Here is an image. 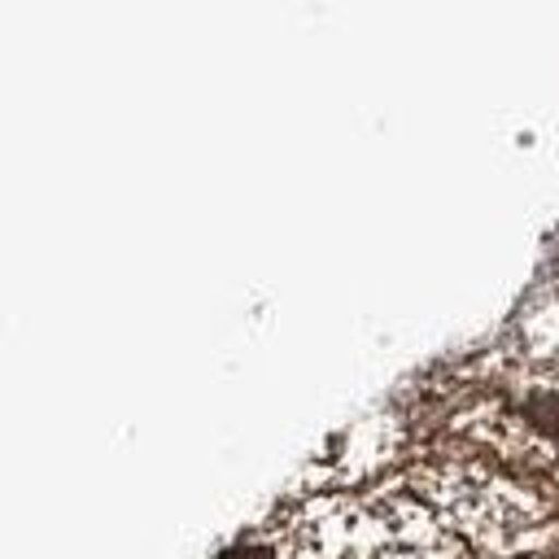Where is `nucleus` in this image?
I'll list each match as a JSON object with an SVG mask.
<instances>
[{"label": "nucleus", "mask_w": 559, "mask_h": 559, "mask_svg": "<svg viewBox=\"0 0 559 559\" xmlns=\"http://www.w3.org/2000/svg\"><path fill=\"white\" fill-rule=\"evenodd\" d=\"M411 450L419 463L406 472V489L424 498L472 550L493 559L537 555L559 524V493L528 480L459 441L428 437Z\"/></svg>", "instance_id": "f257e3e1"}]
</instances>
